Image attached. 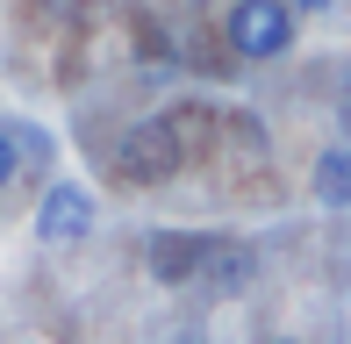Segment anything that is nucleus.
I'll return each instance as SVG.
<instances>
[{"label": "nucleus", "mask_w": 351, "mask_h": 344, "mask_svg": "<svg viewBox=\"0 0 351 344\" xmlns=\"http://www.w3.org/2000/svg\"><path fill=\"white\" fill-rule=\"evenodd\" d=\"M93 230V194L79 180H58L51 194H43V208H36V237L51 244V251H65V244H79Z\"/></svg>", "instance_id": "obj_3"}, {"label": "nucleus", "mask_w": 351, "mask_h": 344, "mask_svg": "<svg viewBox=\"0 0 351 344\" xmlns=\"http://www.w3.org/2000/svg\"><path fill=\"white\" fill-rule=\"evenodd\" d=\"M222 36H230L237 58L265 65V58H287V51H294V14H287L280 0H230V14H222Z\"/></svg>", "instance_id": "obj_1"}, {"label": "nucleus", "mask_w": 351, "mask_h": 344, "mask_svg": "<svg viewBox=\"0 0 351 344\" xmlns=\"http://www.w3.org/2000/svg\"><path fill=\"white\" fill-rule=\"evenodd\" d=\"M8 180H14V144L0 136V186H8Z\"/></svg>", "instance_id": "obj_7"}, {"label": "nucleus", "mask_w": 351, "mask_h": 344, "mask_svg": "<svg viewBox=\"0 0 351 344\" xmlns=\"http://www.w3.org/2000/svg\"><path fill=\"white\" fill-rule=\"evenodd\" d=\"M315 201L351 208V151H323V158H315Z\"/></svg>", "instance_id": "obj_6"}, {"label": "nucleus", "mask_w": 351, "mask_h": 344, "mask_svg": "<svg viewBox=\"0 0 351 344\" xmlns=\"http://www.w3.org/2000/svg\"><path fill=\"white\" fill-rule=\"evenodd\" d=\"M208 244H215V237H172V230H165V237H158V273H165V280H180V273H201Z\"/></svg>", "instance_id": "obj_5"}, {"label": "nucleus", "mask_w": 351, "mask_h": 344, "mask_svg": "<svg viewBox=\"0 0 351 344\" xmlns=\"http://www.w3.org/2000/svg\"><path fill=\"white\" fill-rule=\"evenodd\" d=\"M301 8H330V0H301Z\"/></svg>", "instance_id": "obj_8"}, {"label": "nucleus", "mask_w": 351, "mask_h": 344, "mask_svg": "<svg viewBox=\"0 0 351 344\" xmlns=\"http://www.w3.org/2000/svg\"><path fill=\"white\" fill-rule=\"evenodd\" d=\"M180 165H186V144L172 136L165 115H158V122H136V130L115 144V172H122L130 186H165Z\"/></svg>", "instance_id": "obj_2"}, {"label": "nucleus", "mask_w": 351, "mask_h": 344, "mask_svg": "<svg viewBox=\"0 0 351 344\" xmlns=\"http://www.w3.org/2000/svg\"><path fill=\"white\" fill-rule=\"evenodd\" d=\"M201 280H208L215 294L244 287V280H251V251H244V244H208V258H201Z\"/></svg>", "instance_id": "obj_4"}]
</instances>
